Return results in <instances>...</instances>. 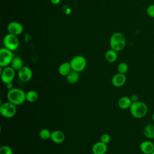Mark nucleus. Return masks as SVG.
<instances>
[{
    "label": "nucleus",
    "mask_w": 154,
    "mask_h": 154,
    "mask_svg": "<svg viewBox=\"0 0 154 154\" xmlns=\"http://www.w3.org/2000/svg\"><path fill=\"white\" fill-rule=\"evenodd\" d=\"M7 97L8 101L17 106L23 103L26 100V93L22 89L13 88L8 90Z\"/></svg>",
    "instance_id": "nucleus-1"
},
{
    "label": "nucleus",
    "mask_w": 154,
    "mask_h": 154,
    "mask_svg": "<svg viewBox=\"0 0 154 154\" xmlns=\"http://www.w3.org/2000/svg\"><path fill=\"white\" fill-rule=\"evenodd\" d=\"M126 38L120 32H114L109 38V46L111 49L119 52L123 50L126 46Z\"/></svg>",
    "instance_id": "nucleus-2"
},
{
    "label": "nucleus",
    "mask_w": 154,
    "mask_h": 154,
    "mask_svg": "<svg viewBox=\"0 0 154 154\" xmlns=\"http://www.w3.org/2000/svg\"><path fill=\"white\" fill-rule=\"evenodd\" d=\"M129 111L131 114L135 119H142L144 117L148 112V106L143 102L137 101L132 102Z\"/></svg>",
    "instance_id": "nucleus-3"
},
{
    "label": "nucleus",
    "mask_w": 154,
    "mask_h": 154,
    "mask_svg": "<svg viewBox=\"0 0 154 154\" xmlns=\"http://www.w3.org/2000/svg\"><path fill=\"white\" fill-rule=\"evenodd\" d=\"M17 112L16 105L10 102H1L0 104V113L1 116L5 118L10 119L14 117Z\"/></svg>",
    "instance_id": "nucleus-4"
},
{
    "label": "nucleus",
    "mask_w": 154,
    "mask_h": 154,
    "mask_svg": "<svg viewBox=\"0 0 154 154\" xmlns=\"http://www.w3.org/2000/svg\"><path fill=\"white\" fill-rule=\"evenodd\" d=\"M70 64L72 70L80 72L85 69L87 62L86 58L84 56L78 55L71 59Z\"/></svg>",
    "instance_id": "nucleus-5"
},
{
    "label": "nucleus",
    "mask_w": 154,
    "mask_h": 154,
    "mask_svg": "<svg viewBox=\"0 0 154 154\" xmlns=\"http://www.w3.org/2000/svg\"><path fill=\"white\" fill-rule=\"evenodd\" d=\"M15 75L16 70L11 66H8L5 67L0 66L1 79L4 84H7L11 82L15 77Z\"/></svg>",
    "instance_id": "nucleus-6"
},
{
    "label": "nucleus",
    "mask_w": 154,
    "mask_h": 154,
    "mask_svg": "<svg viewBox=\"0 0 154 154\" xmlns=\"http://www.w3.org/2000/svg\"><path fill=\"white\" fill-rule=\"evenodd\" d=\"M14 55L13 51L6 48H2L0 49V66L5 67L10 65Z\"/></svg>",
    "instance_id": "nucleus-7"
},
{
    "label": "nucleus",
    "mask_w": 154,
    "mask_h": 154,
    "mask_svg": "<svg viewBox=\"0 0 154 154\" xmlns=\"http://www.w3.org/2000/svg\"><path fill=\"white\" fill-rule=\"evenodd\" d=\"M3 43L5 48L12 51L16 50L19 46V40L17 35L10 33L5 35Z\"/></svg>",
    "instance_id": "nucleus-8"
},
{
    "label": "nucleus",
    "mask_w": 154,
    "mask_h": 154,
    "mask_svg": "<svg viewBox=\"0 0 154 154\" xmlns=\"http://www.w3.org/2000/svg\"><path fill=\"white\" fill-rule=\"evenodd\" d=\"M7 29L8 33L16 35H20L23 31V25L20 22L16 21H12L8 23Z\"/></svg>",
    "instance_id": "nucleus-9"
},
{
    "label": "nucleus",
    "mask_w": 154,
    "mask_h": 154,
    "mask_svg": "<svg viewBox=\"0 0 154 154\" xmlns=\"http://www.w3.org/2000/svg\"><path fill=\"white\" fill-rule=\"evenodd\" d=\"M17 75L21 81L28 82L32 77V71L30 67L24 66L17 71Z\"/></svg>",
    "instance_id": "nucleus-10"
},
{
    "label": "nucleus",
    "mask_w": 154,
    "mask_h": 154,
    "mask_svg": "<svg viewBox=\"0 0 154 154\" xmlns=\"http://www.w3.org/2000/svg\"><path fill=\"white\" fill-rule=\"evenodd\" d=\"M126 82V76L125 74L117 73L114 74L111 78V83L116 87H121L123 86Z\"/></svg>",
    "instance_id": "nucleus-11"
},
{
    "label": "nucleus",
    "mask_w": 154,
    "mask_h": 154,
    "mask_svg": "<svg viewBox=\"0 0 154 154\" xmlns=\"http://www.w3.org/2000/svg\"><path fill=\"white\" fill-rule=\"evenodd\" d=\"M140 149L143 154H151L154 151V143L150 140L143 141L140 144Z\"/></svg>",
    "instance_id": "nucleus-12"
},
{
    "label": "nucleus",
    "mask_w": 154,
    "mask_h": 154,
    "mask_svg": "<svg viewBox=\"0 0 154 154\" xmlns=\"http://www.w3.org/2000/svg\"><path fill=\"white\" fill-rule=\"evenodd\" d=\"M107 150V144L101 141L95 143L91 147V151L93 154H105Z\"/></svg>",
    "instance_id": "nucleus-13"
},
{
    "label": "nucleus",
    "mask_w": 154,
    "mask_h": 154,
    "mask_svg": "<svg viewBox=\"0 0 154 154\" xmlns=\"http://www.w3.org/2000/svg\"><path fill=\"white\" fill-rule=\"evenodd\" d=\"M51 141L56 144H60L64 142L65 140V135L64 132L60 130H55L51 132Z\"/></svg>",
    "instance_id": "nucleus-14"
},
{
    "label": "nucleus",
    "mask_w": 154,
    "mask_h": 154,
    "mask_svg": "<svg viewBox=\"0 0 154 154\" xmlns=\"http://www.w3.org/2000/svg\"><path fill=\"white\" fill-rule=\"evenodd\" d=\"M132 103V101L131 100V97L128 96H122L119 98L117 102L119 107L122 109H129Z\"/></svg>",
    "instance_id": "nucleus-15"
},
{
    "label": "nucleus",
    "mask_w": 154,
    "mask_h": 154,
    "mask_svg": "<svg viewBox=\"0 0 154 154\" xmlns=\"http://www.w3.org/2000/svg\"><path fill=\"white\" fill-rule=\"evenodd\" d=\"M72 70L70 62H64L61 63L58 69L60 75L63 76H66Z\"/></svg>",
    "instance_id": "nucleus-16"
},
{
    "label": "nucleus",
    "mask_w": 154,
    "mask_h": 154,
    "mask_svg": "<svg viewBox=\"0 0 154 154\" xmlns=\"http://www.w3.org/2000/svg\"><path fill=\"white\" fill-rule=\"evenodd\" d=\"M117 58H118L117 52L112 49L108 50L105 54V58L106 61L108 63H114L117 60Z\"/></svg>",
    "instance_id": "nucleus-17"
},
{
    "label": "nucleus",
    "mask_w": 154,
    "mask_h": 154,
    "mask_svg": "<svg viewBox=\"0 0 154 154\" xmlns=\"http://www.w3.org/2000/svg\"><path fill=\"white\" fill-rule=\"evenodd\" d=\"M143 134L149 140L154 139V125H146L143 129Z\"/></svg>",
    "instance_id": "nucleus-18"
},
{
    "label": "nucleus",
    "mask_w": 154,
    "mask_h": 154,
    "mask_svg": "<svg viewBox=\"0 0 154 154\" xmlns=\"http://www.w3.org/2000/svg\"><path fill=\"white\" fill-rule=\"evenodd\" d=\"M10 66L13 67L16 71H18L23 66H24L22 58L19 56H14L10 64Z\"/></svg>",
    "instance_id": "nucleus-19"
},
{
    "label": "nucleus",
    "mask_w": 154,
    "mask_h": 154,
    "mask_svg": "<svg viewBox=\"0 0 154 154\" xmlns=\"http://www.w3.org/2000/svg\"><path fill=\"white\" fill-rule=\"evenodd\" d=\"M79 72L72 70L66 76L67 81L70 84H73L76 83L79 79Z\"/></svg>",
    "instance_id": "nucleus-20"
},
{
    "label": "nucleus",
    "mask_w": 154,
    "mask_h": 154,
    "mask_svg": "<svg viewBox=\"0 0 154 154\" xmlns=\"http://www.w3.org/2000/svg\"><path fill=\"white\" fill-rule=\"evenodd\" d=\"M38 99V93L33 90H31L28 91L26 93V100L30 102L33 103L37 101Z\"/></svg>",
    "instance_id": "nucleus-21"
},
{
    "label": "nucleus",
    "mask_w": 154,
    "mask_h": 154,
    "mask_svg": "<svg viewBox=\"0 0 154 154\" xmlns=\"http://www.w3.org/2000/svg\"><path fill=\"white\" fill-rule=\"evenodd\" d=\"M51 132L47 128H43L42 129H41L38 133L39 137H40V138H42V140H48L51 138Z\"/></svg>",
    "instance_id": "nucleus-22"
},
{
    "label": "nucleus",
    "mask_w": 154,
    "mask_h": 154,
    "mask_svg": "<svg viewBox=\"0 0 154 154\" xmlns=\"http://www.w3.org/2000/svg\"><path fill=\"white\" fill-rule=\"evenodd\" d=\"M117 69L119 73L126 74L129 70V66L126 63L121 62L117 65Z\"/></svg>",
    "instance_id": "nucleus-23"
},
{
    "label": "nucleus",
    "mask_w": 154,
    "mask_h": 154,
    "mask_svg": "<svg viewBox=\"0 0 154 154\" xmlns=\"http://www.w3.org/2000/svg\"><path fill=\"white\" fill-rule=\"evenodd\" d=\"M0 154H13V152L10 146L4 145L0 147Z\"/></svg>",
    "instance_id": "nucleus-24"
},
{
    "label": "nucleus",
    "mask_w": 154,
    "mask_h": 154,
    "mask_svg": "<svg viewBox=\"0 0 154 154\" xmlns=\"http://www.w3.org/2000/svg\"><path fill=\"white\" fill-rule=\"evenodd\" d=\"M100 140L102 142L105 143V144H108L109 143L110 140H111V137L110 135L108 134H106V133H104L101 136H100Z\"/></svg>",
    "instance_id": "nucleus-25"
},
{
    "label": "nucleus",
    "mask_w": 154,
    "mask_h": 154,
    "mask_svg": "<svg viewBox=\"0 0 154 154\" xmlns=\"http://www.w3.org/2000/svg\"><path fill=\"white\" fill-rule=\"evenodd\" d=\"M146 13L149 16L154 18V4H150L147 7Z\"/></svg>",
    "instance_id": "nucleus-26"
},
{
    "label": "nucleus",
    "mask_w": 154,
    "mask_h": 154,
    "mask_svg": "<svg viewBox=\"0 0 154 154\" xmlns=\"http://www.w3.org/2000/svg\"><path fill=\"white\" fill-rule=\"evenodd\" d=\"M131 99V100L132 101V102H137L139 100V97L137 94H133L132 95H131V96L130 97Z\"/></svg>",
    "instance_id": "nucleus-27"
},
{
    "label": "nucleus",
    "mask_w": 154,
    "mask_h": 154,
    "mask_svg": "<svg viewBox=\"0 0 154 154\" xmlns=\"http://www.w3.org/2000/svg\"><path fill=\"white\" fill-rule=\"evenodd\" d=\"M5 85H6V88H7V89H8V90H11V89H13V88H14V85H13V84L12 83V82H9V83H8V84H5Z\"/></svg>",
    "instance_id": "nucleus-28"
},
{
    "label": "nucleus",
    "mask_w": 154,
    "mask_h": 154,
    "mask_svg": "<svg viewBox=\"0 0 154 154\" xmlns=\"http://www.w3.org/2000/svg\"><path fill=\"white\" fill-rule=\"evenodd\" d=\"M50 1L53 5H58L60 3L61 0H50Z\"/></svg>",
    "instance_id": "nucleus-29"
},
{
    "label": "nucleus",
    "mask_w": 154,
    "mask_h": 154,
    "mask_svg": "<svg viewBox=\"0 0 154 154\" xmlns=\"http://www.w3.org/2000/svg\"><path fill=\"white\" fill-rule=\"evenodd\" d=\"M152 120H153V121L154 122V112H153V114H152Z\"/></svg>",
    "instance_id": "nucleus-30"
},
{
    "label": "nucleus",
    "mask_w": 154,
    "mask_h": 154,
    "mask_svg": "<svg viewBox=\"0 0 154 154\" xmlns=\"http://www.w3.org/2000/svg\"><path fill=\"white\" fill-rule=\"evenodd\" d=\"M151 154H154V151H153V152H152Z\"/></svg>",
    "instance_id": "nucleus-31"
}]
</instances>
